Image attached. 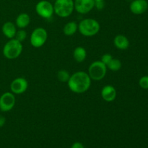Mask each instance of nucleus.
<instances>
[{
	"label": "nucleus",
	"mask_w": 148,
	"mask_h": 148,
	"mask_svg": "<svg viewBox=\"0 0 148 148\" xmlns=\"http://www.w3.org/2000/svg\"><path fill=\"white\" fill-rule=\"evenodd\" d=\"M91 80L88 72L78 71L70 75L67 82L68 87L72 92L77 94H82L87 92L91 85Z\"/></svg>",
	"instance_id": "f257e3e1"
},
{
	"label": "nucleus",
	"mask_w": 148,
	"mask_h": 148,
	"mask_svg": "<svg viewBox=\"0 0 148 148\" xmlns=\"http://www.w3.org/2000/svg\"><path fill=\"white\" fill-rule=\"evenodd\" d=\"M100 28V23L95 19H84L78 24V30L79 33L85 37H92L95 36L98 33Z\"/></svg>",
	"instance_id": "f03ea898"
},
{
	"label": "nucleus",
	"mask_w": 148,
	"mask_h": 148,
	"mask_svg": "<svg viewBox=\"0 0 148 148\" xmlns=\"http://www.w3.org/2000/svg\"><path fill=\"white\" fill-rule=\"evenodd\" d=\"M23 51L21 42L15 38L10 39L3 48V55L8 59H14L20 56Z\"/></svg>",
	"instance_id": "7ed1b4c3"
},
{
	"label": "nucleus",
	"mask_w": 148,
	"mask_h": 148,
	"mask_svg": "<svg viewBox=\"0 0 148 148\" xmlns=\"http://www.w3.org/2000/svg\"><path fill=\"white\" fill-rule=\"evenodd\" d=\"M53 10L55 14L59 17L66 18L70 16L75 10L74 0H55Z\"/></svg>",
	"instance_id": "20e7f679"
},
{
	"label": "nucleus",
	"mask_w": 148,
	"mask_h": 148,
	"mask_svg": "<svg viewBox=\"0 0 148 148\" xmlns=\"http://www.w3.org/2000/svg\"><path fill=\"white\" fill-rule=\"evenodd\" d=\"M107 66L101 60L95 61L89 66L88 75L94 81H100L105 77L107 72Z\"/></svg>",
	"instance_id": "39448f33"
},
{
	"label": "nucleus",
	"mask_w": 148,
	"mask_h": 148,
	"mask_svg": "<svg viewBox=\"0 0 148 148\" xmlns=\"http://www.w3.org/2000/svg\"><path fill=\"white\" fill-rule=\"evenodd\" d=\"M48 38L47 31L41 27H36L30 34V42L34 48H40L46 43Z\"/></svg>",
	"instance_id": "423d86ee"
},
{
	"label": "nucleus",
	"mask_w": 148,
	"mask_h": 148,
	"mask_svg": "<svg viewBox=\"0 0 148 148\" xmlns=\"http://www.w3.org/2000/svg\"><path fill=\"white\" fill-rule=\"evenodd\" d=\"M36 12L42 18H51L54 13L53 4L47 0H41L36 4Z\"/></svg>",
	"instance_id": "0eeeda50"
},
{
	"label": "nucleus",
	"mask_w": 148,
	"mask_h": 148,
	"mask_svg": "<svg viewBox=\"0 0 148 148\" xmlns=\"http://www.w3.org/2000/svg\"><path fill=\"white\" fill-rule=\"evenodd\" d=\"M16 103L14 94L6 92L0 96V110L2 112H8L14 108Z\"/></svg>",
	"instance_id": "6e6552de"
},
{
	"label": "nucleus",
	"mask_w": 148,
	"mask_h": 148,
	"mask_svg": "<svg viewBox=\"0 0 148 148\" xmlns=\"http://www.w3.org/2000/svg\"><path fill=\"white\" fill-rule=\"evenodd\" d=\"M75 10L81 14H85L95 8L94 0H75Z\"/></svg>",
	"instance_id": "1a4fd4ad"
},
{
	"label": "nucleus",
	"mask_w": 148,
	"mask_h": 148,
	"mask_svg": "<svg viewBox=\"0 0 148 148\" xmlns=\"http://www.w3.org/2000/svg\"><path fill=\"white\" fill-rule=\"evenodd\" d=\"M28 82L24 77L15 78L10 84V90L16 95L23 94L27 90Z\"/></svg>",
	"instance_id": "9d476101"
},
{
	"label": "nucleus",
	"mask_w": 148,
	"mask_h": 148,
	"mask_svg": "<svg viewBox=\"0 0 148 148\" xmlns=\"http://www.w3.org/2000/svg\"><path fill=\"white\" fill-rule=\"evenodd\" d=\"M130 11L134 14H142L148 9L147 0H132L130 5Z\"/></svg>",
	"instance_id": "9b49d317"
},
{
	"label": "nucleus",
	"mask_w": 148,
	"mask_h": 148,
	"mask_svg": "<svg viewBox=\"0 0 148 148\" xmlns=\"http://www.w3.org/2000/svg\"><path fill=\"white\" fill-rule=\"evenodd\" d=\"M101 97L106 102H112L116 98V90L114 86L107 85L101 90Z\"/></svg>",
	"instance_id": "f8f14e48"
},
{
	"label": "nucleus",
	"mask_w": 148,
	"mask_h": 148,
	"mask_svg": "<svg viewBox=\"0 0 148 148\" xmlns=\"http://www.w3.org/2000/svg\"><path fill=\"white\" fill-rule=\"evenodd\" d=\"M17 26L12 22H6L4 23L1 27V31L4 36L7 38L12 39L14 38L16 33H17Z\"/></svg>",
	"instance_id": "ddd939ff"
},
{
	"label": "nucleus",
	"mask_w": 148,
	"mask_h": 148,
	"mask_svg": "<svg viewBox=\"0 0 148 148\" xmlns=\"http://www.w3.org/2000/svg\"><path fill=\"white\" fill-rule=\"evenodd\" d=\"M114 44L119 50H126L130 46V40L124 35H117L114 39Z\"/></svg>",
	"instance_id": "4468645a"
},
{
	"label": "nucleus",
	"mask_w": 148,
	"mask_h": 148,
	"mask_svg": "<svg viewBox=\"0 0 148 148\" xmlns=\"http://www.w3.org/2000/svg\"><path fill=\"white\" fill-rule=\"evenodd\" d=\"M30 23V17L27 13H21L15 20V25L19 29H25L29 25Z\"/></svg>",
	"instance_id": "2eb2a0df"
},
{
	"label": "nucleus",
	"mask_w": 148,
	"mask_h": 148,
	"mask_svg": "<svg viewBox=\"0 0 148 148\" xmlns=\"http://www.w3.org/2000/svg\"><path fill=\"white\" fill-rule=\"evenodd\" d=\"M87 51L85 48L82 46H78L75 48L73 51V58L78 63H82L86 59Z\"/></svg>",
	"instance_id": "dca6fc26"
},
{
	"label": "nucleus",
	"mask_w": 148,
	"mask_h": 148,
	"mask_svg": "<svg viewBox=\"0 0 148 148\" xmlns=\"http://www.w3.org/2000/svg\"><path fill=\"white\" fill-rule=\"evenodd\" d=\"M78 30V24L75 21H70L65 24L63 27V32L65 36H72Z\"/></svg>",
	"instance_id": "f3484780"
},
{
	"label": "nucleus",
	"mask_w": 148,
	"mask_h": 148,
	"mask_svg": "<svg viewBox=\"0 0 148 148\" xmlns=\"http://www.w3.org/2000/svg\"><path fill=\"white\" fill-rule=\"evenodd\" d=\"M107 69L113 71V72H117L120 70L121 68V62L119 59L113 58L111 62L107 64Z\"/></svg>",
	"instance_id": "a211bd4d"
},
{
	"label": "nucleus",
	"mask_w": 148,
	"mask_h": 148,
	"mask_svg": "<svg viewBox=\"0 0 148 148\" xmlns=\"http://www.w3.org/2000/svg\"><path fill=\"white\" fill-rule=\"evenodd\" d=\"M70 77L69 72L65 69H61L57 72V78L62 82H67Z\"/></svg>",
	"instance_id": "6ab92c4d"
},
{
	"label": "nucleus",
	"mask_w": 148,
	"mask_h": 148,
	"mask_svg": "<svg viewBox=\"0 0 148 148\" xmlns=\"http://www.w3.org/2000/svg\"><path fill=\"white\" fill-rule=\"evenodd\" d=\"M27 38V32L24 29H20L19 30H17L14 38L20 42H23Z\"/></svg>",
	"instance_id": "aec40b11"
},
{
	"label": "nucleus",
	"mask_w": 148,
	"mask_h": 148,
	"mask_svg": "<svg viewBox=\"0 0 148 148\" xmlns=\"http://www.w3.org/2000/svg\"><path fill=\"white\" fill-rule=\"evenodd\" d=\"M139 85L143 89H148V75L142 77L139 80Z\"/></svg>",
	"instance_id": "412c9836"
},
{
	"label": "nucleus",
	"mask_w": 148,
	"mask_h": 148,
	"mask_svg": "<svg viewBox=\"0 0 148 148\" xmlns=\"http://www.w3.org/2000/svg\"><path fill=\"white\" fill-rule=\"evenodd\" d=\"M112 59H113L112 55L110 54V53H105V54H103L102 56H101V61L104 64H106L107 66V64L111 62Z\"/></svg>",
	"instance_id": "4be33fe9"
},
{
	"label": "nucleus",
	"mask_w": 148,
	"mask_h": 148,
	"mask_svg": "<svg viewBox=\"0 0 148 148\" xmlns=\"http://www.w3.org/2000/svg\"><path fill=\"white\" fill-rule=\"evenodd\" d=\"M95 7L98 10H102L105 7V2L104 1H95Z\"/></svg>",
	"instance_id": "5701e85b"
},
{
	"label": "nucleus",
	"mask_w": 148,
	"mask_h": 148,
	"mask_svg": "<svg viewBox=\"0 0 148 148\" xmlns=\"http://www.w3.org/2000/svg\"><path fill=\"white\" fill-rule=\"evenodd\" d=\"M71 148H85V147H84V145L81 143H79V142H76V143H75L72 145Z\"/></svg>",
	"instance_id": "b1692460"
},
{
	"label": "nucleus",
	"mask_w": 148,
	"mask_h": 148,
	"mask_svg": "<svg viewBox=\"0 0 148 148\" xmlns=\"http://www.w3.org/2000/svg\"><path fill=\"white\" fill-rule=\"evenodd\" d=\"M6 123V118L4 116L0 115V127H2Z\"/></svg>",
	"instance_id": "393cba45"
},
{
	"label": "nucleus",
	"mask_w": 148,
	"mask_h": 148,
	"mask_svg": "<svg viewBox=\"0 0 148 148\" xmlns=\"http://www.w3.org/2000/svg\"><path fill=\"white\" fill-rule=\"evenodd\" d=\"M94 1H95H95H104V0H94Z\"/></svg>",
	"instance_id": "a878e982"
},
{
	"label": "nucleus",
	"mask_w": 148,
	"mask_h": 148,
	"mask_svg": "<svg viewBox=\"0 0 148 148\" xmlns=\"http://www.w3.org/2000/svg\"><path fill=\"white\" fill-rule=\"evenodd\" d=\"M0 112H1V110H0Z\"/></svg>",
	"instance_id": "bb28decb"
},
{
	"label": "nucleus",
	"mask_w": 148,
	"mask_h": 148,
	"mask_svg": "<svg viewBox=\"0 0 148 148\" xmlns=\"http://www.w3.org/2000/svg\"><path fill=\"white\" fill-rule=\"evenodd\" d=\"M147 71H148V69H147Z\"/></svg>",
	"instance_id": "cd10ccee"
}]
</instances>
